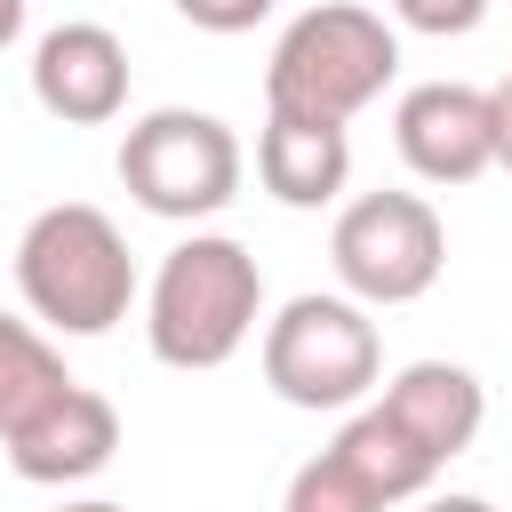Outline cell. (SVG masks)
Returning a JSON list of instances; mask_svg holds the SVG:
<instances>
[{
  "label": "cell",
  "mask_w": 512,
  "mask_h": 512,
  "mask_svg": "<svg viewBox=\"0 0 512 512\" xmlns=\"http://www.w3.org/2000/svg\"><path fill=\"white\" fill-rule=\"evenodd\" d=\"M328 256L360 304H416L448 264V224L424 192H360L336 216Z\"/></svg>",
  "instance_id": "cell-6"
},
{
  "label": "cell",
  "mask_w": 512,
  "mask_h": 512,
  "mask_svg": "<svg viewBox=\"0 0 512 512\" xmlns=\"http://www.w3.org/2000/svg\"><path fill=\"white\" fill-rule=\"evenodd\" d=\"M392 136L424 184H472L496 168V104H488V88H464V80L408 88L392 112Z\"/></svg>",
  "instance_id": "cell-7"
},
{
  "label": "cell",
  "mask_w": 512,
  "mask_h": 512,
  "mask_svg": "<svg viewBox=\"0 0 512 512\" xmlns=\"http://www.w3.org/2000/svg\"><path fill=\"white\" fill-rule=\"evenodd\" d=\"M72 384V368H64V352L32 328V320H16V312H0V440L16 432V424H32L56 392Z\"/></svg>",
  "instance_id": "cell-13"
},
{
  "label": "cell",
  "mask_w": 512,
  "mask_h": 512,
  "mask_svg": "<svg viewBox=\"0 0 512 512\" xmlns=\"http://www.w3.org/2000/svg\"><path fill=\"white\" fill-rule=\"evenodd\" d=\"M120 184L144 216L168 224H200L240 192V136L216 112L192 104H160L120 136Z\"/></svg>",
  "instance_id": "cell-4"
},
{
  "label": "cell",
  "mask_w": 512,
  "mask_h": 512,
  "mask_svg": "<svg viewBox=\"0 0 512 512\" xmlns=\"http://www.w3.org/2000/svg\"><path fill=\"white\" fill-rule=\"evenodd\" d=\"M392 16H400L408 32H432V40H464V32H480L488 0H392Z\"/></svg>",
  "instance_id": "cell-15"
},
{
  "label": "cell",
  "mask_w": 512,
  "mask_h": 512,
  "mask_svg": "<svg viewBox=\"0 0 512 512\" xmlns=\"http://www.w3.org/2000/svg\"><path fill=\"white\" fill-rule=\"evenodd\" d=\"M384 344L360 296H288L280 320H264V384L288 408H352L376 392Z\"/></svg>",
  "instance_id": "cell-5"
},
{
  "label": "cell",
  "mask_w": 512,
  "mask_h": 512,
  "mask_svg": "<svg viewBox=\"0 0 512 512\" xmlns=\"http://www.w3.org/2000/svg\"><path fill=\"white\" fill-rule=\"evenodd\" d=\"M392 72H400L392 24L376 8H360V0H320L272 40L264 104L304 112V120H352L392 88Z\"/></svg>",
  "instance_id": "cell-3"
},
{
  "label": "cell",
  "mask_w": 512,
  "mask_h": 512,
  "mask_svg": "<svg viewBox=\"0 0 512 512\" xmlns=\"http://www.w3.org/2000/svg\"><path fill=\"white\" fill-rule=\"evenodd\" d=\"M120 448V408L104 392H88L80 376L32 416L8 432V464L32 480V488H72V480H96Z\"/></svg>",
  "instance_id": "cell-9"
},
{
  "label": "cell",
  "mask_w": 512,
  "mask_h": 512,
  "mask_svg": "<svg viewBox=\"0 0 512 512\" xmlns=\"http://www.w3.org/2000/svg\"><path fill=\"white\" fill-rule=\"evenodd\" d=\"M280 512H384V496H376V488H368L336 448H320L312 464H296V472H288Z\"/></svg>",
  "instance_id": "cell-14"
},
{
  "label": "cell",
  "mask_w": 512,
  "mask_h": 512,
  "mask_svg": "<svg viewBox=\"0 0 512 512\" xmlns=\"http://www.w3.org/2000/svg\"><path fill=\"white\" fill-rule=\"evenodd\" d=\"M16 288L56 336H104L136 304V256L104 208L56 200L16 240Z\"/></svg>",
  "instance_id": "cell-2"
},
{
  "label": "cell",
  "mask_w": 512,
  "mask_h": 512,
  "mask_svg": "<svg viewBox=\"0 0 512 512\" xmlns=\"http://www.w3.org/2000/svg\"><path fill=\"white\" fill-rule=\"evenodd\" d=\"M328 448H336V456H344V464H352V472H360V480H368L384 504L424 496V488L440 480V464H432V456H424V448L400 432V416H392L384 400H368V408H360V416H352V424H344Z\"/></svg>",
  "instance_id": "cell-12"
},
{
  "label": "cell",
  "mask_w": 512,
  "mask_h": 512,
  "mask_svg": "<svg viewBox=\"0 0 512 512\" xmlns=\"http://www.w3.org/2000/svg\"><path fill=\"white\" fill-rule=\"evenodd\" d=\"M424 512H496V504H488V496H432Z\"/></svg>",
  "instance_id": "cell-18"
},
{
  "label": "cell",
  "mask_w": 512,
  "mask_h": 512,
  "mask_svg": "<svg viewBox=\"0 0 512 512\" xmlns=\"http://www.w3.org/2000/svg\"><path fill=\"white\" fill-rule=\"evenodd\" d=\"M256 176L280 208H328L352 184V136L344 120H304V112H264L256 136Z\"/></svg>",
  "instance_id": "cell-10"
},
{
  "label": "cell",
  "mask_w": 512,
  "mask_h": 512,
  "mask_svg": "<svg viewBox=\"0 0 512 512\" xmlns=\"http://www.w3.org/2000/svg\"><path fill=\"white\" fill-rule=\"evenodd\" d=\"M488 104H496V168H512V72L488 88Z\"/></svg>",
  "instance_id": "cell-17"
},
{
  "label": "cell",
  "mask_w": 512,
  "mask_h": 512,
  "mask_svg": "<svg viewBox=\"0 0 512 512\" xmlns=\"http://www.w3.org/2000/svg\"><path fill=\"white\" fill-rule=\"evenodd\" d=\"M384 408L400 416V432H408L432 464L464 456V448L480 440V424H488V392H480V376L456 368V360H408V368L384 384Z\"/></svg>",
  "instance_id": "cell-11"
},
{
  "label": "cell",
  "mask_w": 512,
  "mask_h": 512,
  "mask_svg": "<svg viewBox=\"0 0 512 512\" xmlns=\"http://www.w3.org/2000/svg\"><path fill=\"white\" fill-rule=\"evenodd\" d=\"M16 32H24V0H0V48H8Z\"/></svg>",
  "instance_id": "cell-19"
},
{
  "label": "cell",
  "mask_w": 512,
  "mask_h": 512,
  "mask_svg": "<svg viewBox=\"0 0 512 512\" xmlns=\"http://www.w3.org/2000/svg\"><path fill=\"white\" fill-rule=\"evenodd\" d=\"M176 16L200 32H256L272 16V0H176Z\"/></svg>",
  "instance_id": "cell-16"
},
{
  "label": "cell",
  "mask_w": 512,
  "mask_h": 512,
  "mask_svg": "<svg viewBox=\"0 0 512 512\" xmlns=\"http://www.w3.org/2000/svg\"><path fill=\"white\" fill-rule=\"evenodd\" d=\"M264 312V272L232 232H192L184 248L160 256L152 296H144V336L160 368H224Z\"/></svg>",
  "instance_id": "cell-1"
},
{
  "label": "cell",
  "mask_w": 512,
  "mask_h": 512,
  "mask_svg": "<svg viewBox=\"0 0 512 512\" xmlns=\"http://www.w3.org/2000/svg\"><path fill=\"white\" fill-rule=\"evenodd\" d=\"M64 512H128V504H104V496H88V504H64Z\"/></svg>",
  "instance_id": "cell-20"
},
{
  "label": "cell",
  "mask_w": 512,
  "mask_h": 512,
  "mask_svg": "<svg viewBox=\"0 0 512 512\" xmlns=\"http://www.w3.org/2000/svg\"><path fill=\"white\" fill-rule=\"evenodd\" d=\"M32 96L64 128H104L128 104V48L112 24H56L32 48Z\"/></svg>",
  "instance_id": "cell-8"
}]
</instances>
